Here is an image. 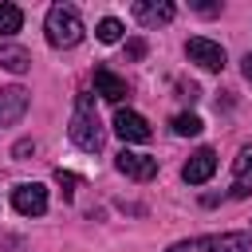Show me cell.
Returning <instances> with one entry per match:
<instances>
[{
    "instance_id": "cell-17",
    "label": "cell",
    "mask_w": 252,
    "mask_h": 252,
    "mask_svg": "<svg viewBox=\"0 0 252 252\" xmlns=\"http://www.w3.org/2000/svg\"><path fill=\"white\" fill-rule=\"evenodd\" d=\"M55 181L63 185V197H71V193H75V173H63V169H59V173H55Z\"/></svg>"
},
{
    "instance_id": "cell-11",
    "label": "cell",
    "mask_w": 252,
    "mask_h": 252,
    "mask_svg": "<svg viewBox=\"0 0 252 252\" xmlns=\"http://www.w3.org/2000/svg\"><path fill=\"white\" fill-rule=\"evenodd\" d=\"M252 193V146H244L232 161V197H248Z\"/></svg>"
},
{
    "instance_id": "cell-12",
    "label": "cell",
    "mask_w": 252,
    "mask_h": 252,
    "mask_svg": "<svg viewBox=\"0 0 252 252\" xmlns=\"http://www.w3.org/2000/svg\"><path fill=\"white\" fill-rule=\"evenodd\" d=\"M94 91L106 98V102H122L130 91H126V79H118L114 71H106V67H94Z\"/></svg>"
},
{
    "instance_id": "cell-16",
    "label": "cell",
    "mask_w": 252,
    "mask_h": 252,
    "mask_svg": "<svg viewBox=\"0 0 252 252\" xmlns=\"http://www.w3.org/2000/svg\"><path fill=\"white\" fill-rule=\"evenodd\" d=\"M94 35H98L102 43H118V39H122V24H118L114 16H106V20H98V28H94Z\"/></svg>"
},
{
    "instance_id": "cell-4",
    "label": "cell",
    "mask_w": 252,
    "mask_h": 252,
    "mask_svg": "<svg viewBox=\"0 0 252 252\" xmlns=\"http://www.w3.org/2000/svg\"><path fill=\"white\" fill-rule=\"evenodd\" d=\"M12 209L20 217H43L47 213V189L35 185V181H24L12 189Z\"/></svg>"
},
{
    "instance_id": "cell-6",
    "label": "cell",
    "mask_w": 252,
    "mask_h": 252,
    "mask_svg": "<svg viewBox=\"0 0 252 252\" xmlns=\"http://www.w3.org/2000/svg\"><path fill=\"white\" fill-rule=\"evenodd\" d=\"M185 55H189L197 67H205V71H220V67H224V47L213 43V39H205V35H193V39L185 43Z\"/></svg>"
},
{
    "instance_id": "cell-1",
    "label": "cell",
    "mask_w": 252,
    "mask_h": 252,
    "mask_svg": "<svg viewBox=\"0 0 252 252\" xmlns=\"http://www.w3.org/2000/svg\"><path fill=\"white\" fill-rule=\"evenodd\" d=\"M71 142L79 150H87V154H98L102 142H106V130H102L98 114H94V94H87V91L79 94L75 114H71Z\"/></svg>"
},
{
    "instance_id": "cell-7",
    "label": "cell",
    "mask_w": 252,
    "mask_h": 252,
    "mask_svg": "<svg viewBox=\"0 0 252 252\" xmlns=\"http://www.w3.org/2000/svg\"><path fill=\"white\" fill-rule=\"evenodd\" d=\"M114 134L122 138V142H150V122L138 114V110H126V106H118V114H114Z\"/></svg>"
},
{
    "instance_id": "cell-3",
    "label": "cell",
    "mask_w": 252,
    "mask_h": 252,
    "mask_svg": "<svg viewBox=\"0 0 252 252\" xmlns=\"http://www.w3.org/2000/svg\"><path fill=\"white\" fill-rule=\"evenodd\" d=\"M252 236L248 232H220V236H193V240H177L165 252H248Z\"/></svg>"
},
{
    "instance_id": "cell-10",
    "label": "cell",
    "mask_w": 252,
    "mask_h": 252,
    "mask_svg": "<svg viewBox=\"0 0 252 252\" xmlns=\"http://www.w3.org/2000/svg\"><path fill=\"white\" fill-rule=\"evenodd\" d=\"M173 4L169 0H138L134 4V20L138 24H146V28H158V24H169L173 20Z\"/></svg>"
},
{
    "instance_id": "cell-5",
    "label": "cell",
    "mask_w": 252,
    "mask_h": 252,
    "mask_svg": "<svg viewBox=\"0 0 252 252\" xmlns=\"http://www.w3.org/2000/svg\"><path fill=\"white\" fill-rule=\"evenodd\" d=\"M114 169L126 173L130 181H150V177H158V158L138 154V150H122V154L114 158Z\"/></svg>"
},
{
    "instance_id": "cell-8",
    "label": "cell",
    "mask_w": 252,
    "mask_h": 252,
    "mask_svg": "<svg viewBox=\"0 0 252 252\" xmlns=\"http://www.w3.org/2000/svg\"><path fill=\"white\" fill-rule=\"evenodd\" d=\"M213 173H217V154H213L209 146H201L197 154H189V161L181 165V177H185L189 185H205Z\"/></svg>"
},
{
    "instance_id": "cell-19",
    "label": "cell",
    "mask_w": 252,
    "mask_h": 252,
    "mask_svg": "<svg viewBox=\"0 0 252 252\" xmlns=\"http://www.w3.org/2000/svg\"><path fill=\"white\" fill-rule=\"evenodd\" d=\"M240 71H244V79H248V83H252V51H248V55H244V59H240Z\"/></svg>"
},
{
    "instance_id": "cell-18",
    "label": "cell",
    "mask_w": 252,
    "mask_h": 252,
    "mask_svg": "<svg viewBox=\"0 0 252 252\" xmlns=\"http://www.w3.org/2000/svg\"><path fill=\"white\" fill-rule=\"evenodd\" d=\"M142 55H146V43L142 39H130L126 43V59H142Z\"/></svg>"
},
{
    "instance_id": "cell-9",
    "label": "cell",
    "mask_w": 252,
    "mask_h": 252,
    "mask_svg": "<svg viewBox=\"0 0 252 252\" xmlns=\"http://www.w3.org/2000/svg\"><path fill=\"white\" fill-rule=\"evenodd\" d=\"M28 114V91L24 87H4L0 91V126H12Z\"/></svg>"
},
{
    "instance_id": "cell-15",
    "label": "cell",
    "mask_w": 252,
    "mask_h": 252,
    "mask_svg": "<svg viewBox=\"0 0 252 252\" xmlns=\"http://www.w3.org/2000/svg\"><path fill=\"white\" fill-rule=\"evenodd\" d=\"M20 24H24V12H20L16 4H0V35L20 32Z\"/></svg>"
},
{
    "instance_id": "cell-14",
    "label": "cell",
    "mask_w": 252,
    "mask_h": 252,
    "mask_svg": "<svg viewBox=\"0 0 252 252\" xmlns=\"http://www.w3.org/2000/svg\"><path fill=\"white\" fill-rule=\"evenodd\" d=\"M201 130H205V122H201L197 114H177V118H173V134H177V138H197Z\"/></svg>"
},
{
    "instance_id": "cell-2",
    "label": "cell",
    "mask_w": 252,
    "mask_h": 252,
    "mask_svg": "<svg viewBox=\"0 0 252 252\" xmlns=\"http://www.w3.org/2000/svg\"><path fill=\"white\" fill-rule=\"evenodd\" d=\"M43 32H47V43H51V47H75L87 28H83L79 8H71V4H51V8H47V20H43Z\"/></svg>"
},
{
    "instance_id": "cell-20",
    "label": "cell",
    "mask_w": 252,
    "mask_h": 252,
    "mask_svg": "<svg viewBox=\"0 0 252 252\" xmlns=\"http://www.w3.org/2000/svg\"><path fill=\"white\" fill-rule=\"evenodd\" d=\"M32 150H35V142H20V146H16V158H24V154H32Z\"/></svg>"
},
{
    "instance_id": "cell-13",
    "label": "cell",
    "mask_w": 252,
    "mask_h": 252,
    "mask_svg": "<svg viewBox=\"0 0 252 252\" xmlns=\"http://www.w3.org/2000/svg\"><path fill=\"white\" fill-rule=\"evenodd\" d=\"M0 67H8L12 75H24L32 67V55L24 47H0Z\"/></svg>"
}]
</instances>
